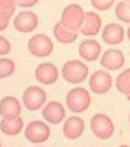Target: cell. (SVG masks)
<instances>
[{"label": "cell", "mask_w": 130, "mask_h": 147, "mask_svg": "<svg viewBox=\"0 0 130 147\" xmlns=\"http://www.w3.org/2000/svg\"><path fill=\"white\" fill-rule=\"evenodd\" d=\"M62 78L67 83L79 84L88 78L89 69L87 64L79 60H69L63 64Z\"/></svg>", "instance_id": "obj_1"}, {"label": "cell", "mask_w": 130, "mask_h": 147, "mask_svg": "<svg viewBox=\"0 0 130 147\" xmlns=\"http://www.w3.org/2000/svg\"><path fill=\"white\" fill-rule=\"evenodd\" d=\"M86 12L83 11V7L78 3H69L62 11L60 22L64 26L75 32H79L83 25Z\"/></svg>", "instance_id": "obj_2"}, {"label": "cell", "mask_w": 130, "mask_h": 147, "mask_svg": "<svg viewBox=\"0 0 130 147\" xmlns=\"http://www.w3.org/2000/svg\"><path fill=\"white\" fill-rule=\"evenodd\" d=\"M91 97L89 92L83 87H75L66 95V106L74 113H81L90 107Z\"/></svg>", "instance_id": "obj_3"}, {"label": "cell", "mask_w": 130, "mask_h": 147, "mask_svg": "<svg viewBox=\"0 0 130 147\" xmlns=\"http://www.w3.org/2000/svg\"><path fill=\"white\" fill-rule=\"evenodd\" d=\"M28 51L37 58H45L50 56L54 49L51 38L46 34H36L31 37L27 44Z\"/></svg>", "instance_id": "obj_4"}, {"label": "cell", "mask_w": 130, "mask_h": 147, "mask_svg": "<svg viewBox=\"0 0 130 147\" xmlns=\"http://www.w3.org/2000/svg\"><path fill=\"white\" fill-rule=\"evenodd\" d=\"M90 127L93 135L100 140H109L113 136L115 132V125L112 119L106 115L98 113L92 117L90 121Z\"/></svg>", "instance_id": "obj_5"}, {"label": "cell", "mask_w": 130, "mask_h": 147, "mask_svg": "<svg viewBox=\"0 0 130 147\" xmlns=\"http://www.w3.org/2000/svg\"><path fill=\"white\" fill-rule=\"evenodd\" d=\"M23 104L26 109L31 111L39 110L47 101L46 92L38 86H29L24 90L22 96Z\"/></svg>", "instance_id": "obj_6"}, {"label": "cell", "mask_w": 130, "mask_h": 147, "mask_svg": "<svg viewBox=\"0 0 130 147\" xmlns=\"http://www.w3.org/2000/svg\"><path fill=\"white\" fill-rule=\"evenodd\" d=\"M39 24L38 16L34 11L25 10L19 12L13 19L14 30L19 33H31L37 28Z\"/></svg>", "instance_id": "obj_7"}, {"label": "cell", "mask_w": 130, "mask_h": 147, "mask_svg": "<svg viewBox=\"0 0 130 147\" xmlns=\"http://www.w3.org/2000/svg\"><path fill=\"white\" fill-rule=\"evenodd\" d=\"M51 134L50 127L42 121H31L26 126L24 135L31 143H43L49 140Z\"/></svg>", "instance_id": "obj_8"}, {"label": "cell", "mask_w": 130, "mask_h": 147, "mask_svg": "<svg viewBox=\"0 0 130 147\" xmlns=\"http://www.w3.org/2000/svg\"><path fill=\"white\" fill-rule=\"evenodd\" d=\"M112 86H113V79L109 72L104 70H98L90 75L89 87L94 94H105L112 88Z\"/></svg>", "instance_id": "obj_9"}, {"label": "cell", "mask_w": 130, "mask_h": 147, "mask_svg": "<svg viewBox=\"0 0 130 147\" xmlns=\"http://www.w3.org/2000/svg\"><path fill=\"white\" fill-rule=\"evenodd\" d=\"M100 63L105 70L117 71L124 67L125 56L119 49H107L102 55Z\"/></svg>", "instance_id": "obj_10"}, {"label": "cell", "mask_w": 130, "mask_h": 147, "mask_svg": "<svg viewBox=\"0 0 130 147\" xmlns=\"http://www.w3.org/2000/svg\"><path fill=\"white\" fill-rule=\"evenodd\" d=\"M35 78L41 84L52 85L59 79V70L53 63H40L35 70Z\"/></svg>", "instance_id": "obj_11"}, {"label": "cell", "mask_w": 130, "mask_h": 147, "mask_svg": "<svg viewBox=\"0 0 130 147\" xmlns=\"http://www.w3.org/2000/svg\"><path fill=\"white\" fill-rule=\"evenodd\" d=\"M102 40L106 45L116 46L123 42L125 38V30L118 23H109L103 27Z\"/></svg>", "instance_id": "obj_12"}, {"label": "cell", "mask_w": 130, "mask_h": 147, "mask_svg": "<svg viewBox=\"0 0 130 147\" xmlns=\"http://www.w3.org/2000/svg\"><path fill=\"white\" fill-rule=\"evenodd\" d=\"M41 115L47 122L57 125V124H60L64 120L65 109H64V107L61 102L53 100V101L48 102L47 105L43 107Z\"/></svg>", "instance_id": "obj_13"}, {"label": "cell", "mask_w": 130, "mask_h": 147, "mask_svg": "<svg viewBox=\"0 0 130 147\" xmlns=\"http://www.w3.org/2000/svg\"><path fill=\"white\" fill-rule=\"evenodd\" d=\"M101 27H102V20L99 14L93 11H88L85 14L83 25L80 27L79 32L83 36L93 37L99 34Z\"/></svg>", "instance_id": "obj_14"}, {"label": "cell", "mask_w": 130, "mask_h": 147, "mask_svg": "<svg viewBox=\"0 0 130 147\" xmlns=\"http://www.w3.org/2000/svg\"><path fill=\"white\" fill-rule=\"evenodd\" d=\"M102 47L94 39H85L79 44L78 53L87 62H93L100 57Z\"/></svg>", "instance_id": "obj_15"}, {"label": "cell", "mask_w": 130, "mask_h": 147, "mask_svg": "<svg viewBox=\"0 0 130 147\" xmlns=\"http://www.w3.org/2000/svg\"><path fill=\"white\" fill-rule=\"evenodd\" d=\"M85 131V122L81 118L77 116L69 117L64 122L63 125V134L68 140H77L83 135Z\"/></svg>", "instance_id": "obj_16"}, {"label": "cell", "mask_w": 130, "mask_h": 147, "mask_svg": "<svg viewBox=\"0 0 130 147\" xmlns=\"http://www.w3.org/2000/svg\"><path fill=\"white\" fill-rule=\"evenodd\" d=\"M21 104L13 96H5L0 100V116L5 119H13L20 117Z\"/></svg>", "instance_id": "obj_17"}, {"label": "cell", "mask_w": 130, "mask_h": 147, "mask_svg": "<svg viewBox=\"0 0 130 147\" xmlns=\"http://www.w3.org/2000/svg\"><path fill=\"white\" fill-rule=\"evenodd\" d=\"M53 36L59 42L68 45L76 42V39L78 38V32L68 30L59 21L53 27Z\"/></svg>", "instance_id": "obj_18"}, {"label": "cell", "mask_w": 130, "mask_h": 147, "mask_svg": "<svg viewBox=\"0 0 130 147\" xmlns=\"http://www.w3.org/2000/svg\"><path fill=\"white\" fill-rule=\"evenodd\" d=\"M23 126H24V123L21 117L13 118V119L3 118L0 121V130L2 131V133L9 136H15L17 134H20V132L23 130Z\"/></svg>", "instance_id": "obj_19"}, {"label": "cell", "mask_w": 130, "mask_h": 147, "mask_svg": "<svg viewBox=\"0 0 130 147\" xmlns=\"http://www.w3.org/2000/svg\"><path fill=\"white\" fill-rule=\"evenodd\" d=\"M116 88L117 90L124 95L130 93V69H126L120 72L116 78Z\"/></svg>", "instance_id": "obj_20"}, {"label": "cell", "mask_w": 130, "mask_h": 147, "mask_svg": "<svg viewBox=\"0 0 130 147\" xmlns=\"http://www.w3.org/2000/svg\"><path fill=\"white\" fill-rule=\"evenodd\" d=\"M115 16L120 22L130 24V0H121L116 5Z\"/></svg>", "instance_id": "obj_21"}, {"label": "cell", "mask_w": 130, "mask_h": 147, "mask_svg": "<svg viewBox=\"0 0 130 147\" xmlns=\"http://www.w3.org/2000/svg\"><path fill=\"white\" fill-rule=\"evenodd\" d=\"M15 0H0V16L10 20L15 12Z\"/></svg>", "instance_id": "obj_22"}, {"label": "cell", "mask_w": 130, "mask_h": 147, "mask_svg": "<svg viewBox=\"0 0 130 147\" xmlns=\"http://www.w3.org/2000/svg\"><path fill=\"white\" fill-rule=\"evenodd\" d=\"M15 71V63L8 58H0V79L9 78Z\"/></svg>", "instance_id": "obj_23"}, {"label": "cell", "mask_w": 130, "mask_h": 147, "mask_svg": "<svg viewBox=\"0 0 130 147\" xmlns=\"http://www.w3.org/2000/svg\"><path fill=\"white\" fill-rule=\"evenodd\" d=\"M90 1H91V5L98 11L109 10L115 2V0H90Z\"/></svg>", "instance_id": "obj_24"}, {"label": "cell", "mask_w": 130, "mask_h": 147, "mask_svg": "<svg viewBox=\"0 0 130 147\" xmlns=\"http://www.w3.org/2000/svg\"><path fill=\"white\" fill-rule=\"evenodd\" d=\"M11 51L10 42L3 36H0V56H5Z\"/></svg>", "instance_id": "obj_25"}, {"label": "cell", "mask_w": 130, "mask_h": 147, "mask_svg": "<svg viewBox=\"0 0 130 147\" xmlns=\"http://www.w3.org/2000/svg\"><path fill=\"white\" fill-rule=\"evenodd\" d=\"M39 2V0H15V3L17 7L21 8H25V9H29L35 7Z\"/></svg>", "instance_id": "obj_26"}, {"label": "cell", "mask_w": 130, "mask_h": 147, "mask_svg": "<svg viewBox=\"0 0 130 147\" xmlns=\"http://www.w3.org/2000/svg\"><path fill=\"white\" fill-rule=\"evenodd\" d=\"M9 23H10V20H8V19H5V18L0 16V32L7 30V27L9 26Z\"/></svg>", "instance_id": "obj_27"}, {"label": "cell", "mask_w": 130, "mask_h": 147, "mask_svg": "<svg viewBox=\"0 0 130 147\" xmlns=\"http://www.w3.org/2000/svg\"><path fill=\"white\" fill-rule=\"evenodd\" d=\"M126 35H127V37H128V39H129V42H130V26L127 28V34H126Z\"/></svg>", "instance_id": "obj_28"}, {"label": "cell", "mask_w": 130, "mask_h": 147, "mask_svg": "<svg viewBox=\"0 0 130 147\" xmlns=\"http://www.w3.org/2000/svg\"><path fill=\"white\" fill-rule=\"evenodd\" d=\"M125 96H126V98H127V99H128V100L130 101V93H129V94L125 95Z\"/></svg>", "instance_id": "obj_29"}, {"label": "cell", "mask_w": 130, "mask_h": 147, "mask_svg": "<svg viewBox=\"0 0 130 147\" xmlns=\"http://www.w3.org/2000/svg\"><path fill=\"white\" fill-rule=\"evenodd\" d=\"M118 147H130V146H128V145H120V146H118Z\"/></svg>", "instance_id": "obj_30"}, {"label": "cell", "mask_w": 130, "mask_h": 147, "mask_svg": "<svg viewBox=\"0 0 130 147\" xmlns=\"http://www.w3.org/2000/svg\"><path fill=\"white\" fill-rule=\"evenodd\" d=\"M129 123H130V115H129Z\"/></svg>", "instance_id": "obj_31"}, {"label": "cell", "mask_w": 130, "mask_h": 147, "mask_svg": "<svg viewBox=\"0 0 130 147\" xmlns=\"http://www.w3.org/2000/svg\"><path fill=\"white\" fill-rule=\"evenodd\" d=\"M0 147H1V143H0Z\"/></svg>", "instance_id": "obj_32"}]
</instances>
